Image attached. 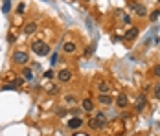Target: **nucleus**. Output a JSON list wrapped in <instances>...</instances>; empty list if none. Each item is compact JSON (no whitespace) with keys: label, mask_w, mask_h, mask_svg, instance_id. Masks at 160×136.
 <instances>
[{"label":"nucleus","mask_w":160,"mask_h":136,"mask_svg":"<svg viewBox=\"0 0 160 136\" xmlns=\"http://www.w3.org/2000/svg\"><path fill=\"white\" fill-rule=\"evenodd\" d=\"M92 129H103L105 125H107V116L103 114V112H100V114H96L92 120H90V123H88Z\"/></svg>","instance_id":"f257e3e1"},{"label":"nucleus","mask_w":160,"mask_h":136,"mask_svg":"<svg viewBox=\"0 0 160 136\" xmlns=\"http://www.w3.org/2000/svg\"><path fill=\"white\" fill-rule=\"evenodd\" d=\"M31 50H33L37 55H48V53H50V46L44 44L42 41H35V42L31 44Z\"/></svg>","instance_id":"f03ea898"},{"label":"nucleus","mask_w":160,"mask_h":136,"mask_svg":"<svg viewBox=\"0 0 160 136\" xmlns=\"http://www.w3.org/2000/svg\"><path fill=\"white\" fill-rule=\"evenodd\" d=\"M129 7L138 15V17H144L146 13H147V9H146V6H142V4H136V2H129Z\"/></svg>","instance_id":"7ed1b4c3"},{"label":"nucleus","mask_w":160,"mask_h":136,"mask_svg":"<svg viewBox=\"0 0 160 136\" xmlns=\"http://www.w3.org/2000/svg\"><path fill=\"white\" fill-rule=\"evenodd\" d=\"M28 59H29V57H28L26 52H15V53H13V61H15L17 64H26Z\"/></svg>","instance_id":"20e7f679"},{"label":"nucleus","mask_w":160,"mask_h":136,"mask_svg":"<svg viewBox=\"0 0 160 136\" xmlns=\"http://www.w3.org/2000/svg\"><path fill=\"white\" fill-rule=\"evenodd\" d=\"M57 77H59V81H63V83H68V81L72 79V72H70V70H61V72L57 74Z\"/></svg>","instance_id":"39448f33"},{"label":"nucleus","mask_w":160,"mask_h":136,"mask_svg":"<svg viewBox=\"0 0 160 136\" xmlns=\"http://www.w3.org/2000/svg\"><path fill=\"white\" fill-rule=\"evenodd\" d=\"M146 101H147V99H146V94H140V96H138V99H136V105H135L138 112H142V111L146 109Z\"/></svg>","instance_id":"423d86ee"},{"label":"nucleus","mask_w":160,"mask_h":136,"mask_svg":"<svg viewBox=\"0 0 160 136\" xmlns=\"http://www.w3.org/2000/svg\"><path fill=\"white\" fill-rule=\"evenodd\" d=\"M138 37V28L136 26H133L131 29H127V33H125V41H133V39H136Z\"/></svg>","instance_id":"0eeeda50"},{"label":"nucleus","mask_w":160,"mask_h":136,"mask_svg":"<svg viewBox=\"0 0 160 136\" xmlns=\"http://www.w3.org/2000/svg\"><path fill=\"white\" fill-rule=\"evenodd\" d=\"M83 125V120L81 118H72V120H68V127L70 129H77V127H81Z\"/></svg>","instance_id":"6e6552de"},{"label":"nucleus","mask_w":160,"mask_h":136,"mask_svg":"<svg viewBox=\"0 0 160 136\" xmlns=\"http://www.w3.org/2000/svg\"><path fill=\"white\" fill-rule=\"evenodd\" d=\"M127 101H129V99H127V96H125V94H118V99H116L118 107H122V109H123V107H127Z\"/></svg>","instance_id":"1a4fd4ad"},{"label":"nucleus","mask_w":160,"mask_h":136,"mask_svg":"<svg viewBox=\"0 0 160 136\" xmlns=\"http://www.w3.org/2000/svg\"><path fill=\"white\" fill-rule=\"evenodd\" d=\"M63 50H64L66 53H74V52H76V44H74L72 41H68V42H64V46H63Z\"/></svg>","instance_id":"9d476101"},{"label":"nucleus","mask_w":160,"mask_h":136,"mask_svg":"<svg viewBox=\"0 0 160 136\" xmlns=\"http://www.w3.org/2000/svg\"><path fill=\"white\" fill-rule=\"evenodd\" d=\"M98 101H100L101 105H111V103H112V99H111V96H107V94H100V98H98Z\"/></svg>","instance_id":"9b49d317"},{"label":"nucleus","mask_w":160,"mask_h":136,"mask_svg":"<svg viewBox=\"0 0 160 136\" xmlns=\"http://www.w3.org/2000/svg\"><path fill=\"white\" fill-rule=\"evenodd\" d=\"M83 111H87V112H92V111H94V103H92L88 98L83 101Z\"/></svg>","instance_id":"f8f14e48"},{"label":"nucleus","mask_w":160,"mask_h":136,"mask_svg":"<svg viewBox=\"0 0 160 136\" xmlns=\"http://www.w3.org/2000/svg\"><path fill=\"white\" fill-rule=\"evenodd\" d=\"M22 83H24V81H22V79H15V81H13V83H9V85H6V87H4V88H6V90H13V88H15V87H20V85H22Z\"/></svg>","instance_id":"ddd939ff"},{"label":"nucleus","mask_w":160,"mask_h":136,"mask_svg":"<svg viewBox=\"0 0 160 136\" xmlns=\"http://www.w3.org/2000/svg\"><path fill=\"white\" fill-rule=\"evenodd\" d=\"M35 29H37V26H35V22H29V24H28V26L24 28V33H28V35H29V33H33Z\"/></svg>","instance_id":"4468645a"},{"label":"nucleus","mask_w":160,"mask_h":136,"mask_svg":"<svg viewBox=\"0 0 160 136\" xmlns=\"http://www.w3.org/2000/svg\"><path fill=\"white\" fill-rule=\"evenodd\" d=\"M22 74H24V79H26V81H31V79H33V72H31L29 68H24Z\"/></svg>","instance_id":"2eb2a0df"},{"label":"nucleus","mask_w":160,"mask_h":136,"mask_svg":"<svg viewBox=\"0 0 160 136\" xmlns=\"http://www.w3.org/2000/svg\"><path fill=\"white\" fill-rule=\"evenodd\" d=\"M98 90H100L101 94H107L111 88H109V85H107V83H100V85H98Z\"/></svg>","instance_id":"dca6fc26"},{"label":"nucleus","mask_w":160,"mask_h":136,"mask_svg":"<svg viewBox=\"0 0 160 136\" xmlns=\"http://www.w3.org/2000/svg\"><path fill=\"white\" fill-rule=\"evenodd\" d=\"M9 9H11V0H4V4H2V11H4V13H9Z\"/></svg>","instance_id":"f3484780"},{"label":"nucleus","mask_w":160,"mask_h":136,"mask_svg":"<svg viewBox=\"0 0 160 136\" xmlns=\"http://www.w3.org/2000/svg\"><path fill=\"white\" fill-rule=\"evenodd\" d=\"M158 15H160V11H158V9H157V11H153V13H151V20L155 22V20L158 18Z\"/></svg>","instance_id":"a211bd4d"},{"label":"nucleus","mask_w":160,"mask_h":136,"mask_svg":"<svg viewBox=\"0 0 160 136\" xmlns=\"http://www.w3.org/2000/svg\"><path fill=\"white\" fill-rule=\"evenodd\" d=\"M155 96H157V99H160V83L155 87Z\"/></svg>","instance_id":"6ab92c4d"},{"label":"nucleus","mask_w":160,"mask_h":136,"mask_svg":"<svg viewBox=\"0 0 160 136\" xmlns=\"http://www.w3.org/2000/svg\"><path fill=\"white\" fill-rule=\"evenodd\" d=\"M153 72H155V76H157V77H160V64H157V66L153 68Z\"/></svg>","instance_id":"aec40b11"},{"label":"nucleus","mask_w":160,"mask_h":136,"mask_svg":"<svg viewBox=\"0 0 160 136\" xmlns=\"http://www.w3.org/2000/svg\"><path fill=\"white\" fill-rule=\"evenodd\" d=\"M24 9H26V6H24V4H20V6L17 7V11H18V13H24Z\"/></svg>","instance_id":"412c9836"},{"label":"nucleus","mask_w":160,"mask_h":136,"mask_svg":"<svg viewBox=\"0 0 160 136\" xmlns=\"http://www.w3.org/2000/svg\"><path fill=\"white\" fill-rule=\"evenodd\" d=\"M44 76L50 79V77H53V70H48V72H44Z\"/></svg>","instance_id":"4be33fe9"},{"label":"nucleus","mask_w":160,"mask_h":136,"mask_svg":"<svg viewBox=\"0 0 160 136\" xmlns=\"http://www.w3.org/2000/svg\"><path fill=\"white\" fill-rule=\"evenodd\" d=\"M48 92H50V94H55V92H57V88L52 85V87H48Z\"/></svg>","instance_id":"5701e85b"},{"label":"nucleus","mask_w":160,"mask_h":136,"mask_svg":"<svg viewBox=\"0 0 160 136\" xmlns=\"http://www.w3.org/2000/svg\"><path fill=\"white\" fill-rule=\"evenodd\" d=\"M57 59H59V55H57V53H53V57H52V64H55V63H57Z\"/></svg>","instance_id":"b1692460"},{"label":"nucleus","mask_w":160,"mask_h":136,"mask_svg":"<svg viewBox=\"0 0 160 136\" xmlns=\"http://www.w3.org/2000/svg\"><path fill=\"white\" fill-rule=\"evenodd\" d=\"M123 22H125V24H129V22H131V17H129V15H125V17H123Z\"/></svg>","instance_id":"393cba45"},{"label":"nucleus","mask_w":160,"mask_h":136,"mask_svg":"<svg viewBox=\"0 0 160 136\" xmlns=\"http://www.w3.org/2000/svg\"><path fill=\"white\" fill-rule=\"evenodd\" d=\"M158 2H160V0H158Z\"/></svg>","instance_id":"a878e982"}]
</instances>
